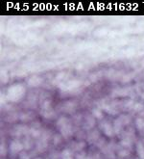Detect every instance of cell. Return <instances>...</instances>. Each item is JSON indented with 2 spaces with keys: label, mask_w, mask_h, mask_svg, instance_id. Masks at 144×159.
Returning a JSON list of instances; mask_svg holds the SVG:
<instances>
[{
  "label": "cell",
  "mask_w": 144,
  "mask_h": 159,
  "mask_svg": "<svg viewBox=\"0 0 144 159\" xmlns=\"http://www.w3.org/2000/svg\"><path fill=\"white\" fill-rule=\"evenodd\" d=\"M0 154H1V156H5L7 154V149L5 148V144H1V147H0Z\"/></svg>",
  "instance_id": "14"
},
{
  "label": "cell",
  "mask_w": 144,
  "mask_h": 159,
  "mask_svg": "<svg viewBox=\"0 0 144 159\" xmlns=\"http://www.w3.org/2000/svg\"><path fill=\"white\" fill-rule=\"evenodd\" d=\"M41 116L45 119H52L55 116V112L51 107V102L49 100H45L41 104Z\"/></svg>",
  "instance_id": "3"
},
{
  "label": "cell",
  "mask_w": 144,
  "mask_h": 159,
  "mask_svg": "<svg viewBox=\"0 0 144 159\" xmlns=\"http://www.w3.org/2000/svg\"><path fill=\"white\" fill-rule=\"evenodd\" d=\"M129 154H130V152H129V149H127V148H123V149H121V150L118 152V155L121 156V157L128 156Z\"/></svg>",
  "instance_id": "13"
},
{
  "label": "cell",
  "mask_w": 144,
  "mask_h": 159,
  "mask_svg": "<svg viewBox=\"0 0 144 159\" xmlns=\"http://www.w3.org/2000/svg\"><path fill=\"white\" fill-rule=\"evenodd\" d=\"M35 159H41V158H39V157H38V158H35Z\"/></svg>",
  "instance_id": "16"
},
{
  "label": "cell",
  "mask_w": 144,
  "mask_h": 159,
  "mask_svg": "<svg viewBox=\"0 0 144 159\" xmlns=\"http://www.w3.org/2000/svg\"><path fill=\"white\" fill-rule=\"evenodd\" d=\"M41 131L36 127H33V128H30V135L34 138H40L41 136Z\"/></svg>",
  "instance_id": "9"
},
{
  "label": "cell",
  "mask_w": 144,
  "mask_h": 159,
  "mask_svg": "<svg viewBox=\"0 0 144 159\" xmlns=\"http://www.w3.org/2000/svg\"><path fill=\"white\" fill-rule=\"evenodd\" d=\"M25 95V87L20 84H14L9 87L7 91L6 98L12 102H19Z\"/></svg>",
  "instance_id": "1"
},
{
  "label": "cell",
  "mask_w": 144,
  "mask_h": 159,
  "mask_svg": "<svg viewBox=\"0 0 144 159\" xmlns=\"http://www.w3.org/2000/svg\"><path fill=\"white\" fill-rule=\"evenodd\" d=\"M135 127L138 129L144 131V119L143 118H138L135 121Z\"/></svg>",
  "instance_id": "10"
},
{
  "label": "cell",
  "mask_w": 144,
  "mask_h": 159,
  "mask_svg": "<svg viewBox=\"0 0 144 159\" xmlns=\"http://www.w3.org/2000/svg\"><path fill=\"white\" fill-rule=\"evenodd\" d=\"M61 156H62V159H73L71 152H70L69 149H67V148L63 150Z\"/></svg>",
  "instance_id": "11"
},
{
  "label": "cell",
  "mask_w": 144,
  "mask_h": 159,
  "mask_svg": "<svg viewBox=\"0 0 144 159\" xmlns=\"http://www.w3.org/2000/svg\"><path fill=\"white\" fill-rule=\"evenodd\" d=\"M135 148H137V153H138V156L140 157V159H144V146L141 142H138Z\"/></svg>",
  "instance_id": "8"
},
{
  "label": "cell",
  "mask_w": 144,
  "mask_h": 159,
  "mask_svg": "<svg viewBox=\"0 0 144 159\" xmlns=\"http://www.w3.org/2000/svg\"><path fill=\"white\" fill-rule=\"evenodd\" d=\"M101 129L103 130L104 134L108 137H113L115 135V131L113 128V124H112L109 122H104L101 123Z\"/></svg>",
  "instance_id": "6"
},
{
  "label": "cell",
  "mask_w": 144,
  "mask_h": 159,
  "mask_svg": "<svg viewBox=\"0 0 144 159\" xmlns=\"http://www.w3.org/2000/svg\"><path fill=\"white\" fill-rule=\"evenodd\" d=\"M76 159H87V157H86V154L84 153H79L77 156H76Z\"/></svg>",
  "instance_id": "15"
},
{
  "label": "cell",
  "mask_w": 144,
  "mask_h": 159,
  "mask_svg": "<svg viewBox=\"0 0 144 159\" xmlns=\"http://www.w3.org/2000/svg\"><path fill=\"white\" fill-rule=\"evenodd\" d=\"M92 115L94 116L96 119H100V120H101V119H103V117H104L103 112L101 111L100 109H98V108H97V109H94V110H93Z\"/></svg>",
  "instance_id": "12"
},
{
  "label": "cell",
  "mask_w": 144,
  "mask_h": 159,
  "mask_svg": "<svg viewBox=\"0 0 144 159\" xmlns=\"http://www.w3.org/2000/svg\"><path fill=\"white\" fill-rule=\"evenodd\" d=\"M57 127L60 130V133L63 137L68 138L73 134V128L70 123V121L65 118V117H61L57 122Z\"/></svg>",
  "instance_id": "2"
},
{
  "label": "cell",
  "mask_w": 144,
  "mask_h": 159,
  "mask_svg": "<svg viewBox=\"0 0 144 159\" xmlns=\"http://www.w3.org/2000/svg\"><path fill=\"white\" fill-rule=\"evenodd\" d=\"M24 149V145L21 141L18 140V139H14L13 140L11 143H10V146H9V150L10 153L14 155L15 154H19V153H21L22 150Z\"/></svg>",
  "instance_id": "4"
},
{
  "label": "cell",
  "mask_w": 144,
  "mask_h": 159,
  "mask_svg": "<svg viewBox=\"0 0 144 159\" xmlns=\"http://www.w3.org/2000/svg\"><path fill=\"white\" fill-rule=\"evenodd\" d=\"M11 134L16 138L20 137L22 135H27V134H30V128L27 127H24V125H18V127H15L11 131Z\"/></svg>",
  "instance_id": "5"
},
{
  "label": "cell",
  "mask_w": 144,
  "mask_h": 159,
  "mask_svg": "<svg viewBox=\"0 0 144 159\" xmlns=\"http://www.w3.org/2000/svg\"><path fill=\"white\" fill-rule=\"evenodd\" d=\"M40 83H41V79L39 76H32L28 80V85L30 87H37L40 85Z\"/></svg>",
  "instance_id": "7"
}]
</instances>
